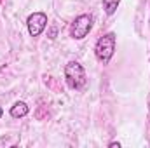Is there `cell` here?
Masks as SVG:
<instances>
[{
  "label": "cell",
  "mask_w": 150,
  "mask_h": 148,
  "mask_svg": "<svg viewBox=\"0 0 150 148\" xmlns=\"http://www.w3.org/2000/svg\"><path fill=\"white\" fill-rule=\"evenodd\" d=\"M65 80L68 84L70 89L75 91H82L87 84V77H86V70L80 63L77 61H70L65 66Z\"/></svg>",
  "instance_id": "1"
},
{
  "label": "cell",
  "mask_w": 150,
  "mask_h": 148,
  "mask_svg": "<svg viewBox=\"0 0 150 148\" xmlns=\"http://www.w3.org/2000/svg\"><path fill=\"white\" fill-rule=\"evenodd\" d=\"M115 42H117V37L113 32L98 38V42L94 45V54H96V59L100 63H103V65L110 63L113 52H115Z\"/></svg>",
  "instance_id": "2"
},
{
  "label": "cell",
  "mask_w": 150,
  "mask_h": 148,
  "mask_svg": "<svg viewBox=\"0 0 150 148\" xmlns=\"http://www.w3.org/2000/svg\"><path fill=\"white\" fill-rule=\"evenodd\" d=\"M93 16L91 14H80L77 16L70 26V37L74 40H82L89 35V32L93 30Z\"/></svg>",
  "instance_id": "3"
},
{
  "label": "cell",
  "mask_w": 150,
  "mask_h": 148,
  "mask_svg": "<svg viewBox=\"0 0 150 148\" xmlns=\"http://www.w3.org/2000/svg\"><path fill=\"white\" fill-rule=\"evenodd\" d=\"M26 25H28V33L32 37H38L47 26V14H44V12L30 14L28 19H26Z\"/></svg>",
  "instance_id": "4"
},
{
  "label": "cell",
  "mask_w": 150,
  "mask_h": 148,
  "mask_svg": "<svg viewBox=\"0 0 150 148\" xmlns=\"http://www.w3.org/2000/svg\"><path fill=\"white\" fill-rule=\"evenodd\" d=\"M28 111H30V106H28L25 101H16V103L11 106V117L21 118V117H26Z\"/></svg>",
  "instance_id": "5"
},
{
  "label": "cell",
  "mask_w": 150,
  "mask_h": 148,
  "mask_svg": "<svg viewBox=\"0 0 150 148\" xmlns=\"http://www.w3.org/2000/svg\"><path fill=\"white\" fill-rule=\"evenodd\" d=\"M119 4H120V0H103V9H105V14H107V16H112V14H115V11H117Z\"/></svg>",
  "instance_id": "6"
},
{
  "label": "cell",
  "mask_w": 150,
  "mask_h": 148,
  "mask_svg": "<svg viewBox=\"0 0 150 148\" xmlns=\"http://www.w3.org/2000/svg\"><path fill=\"white\" fill-rule=\"evenodd\" d=\"M56 33H58V30H56V28L52 26V28L49 30V38H56Z\"/></svg>",
  "instance_id": "7"
},
{
  "label": "cell",
  "mask_w": 150,
  "mask_h": 148,
  "mask_svg": "<svg viewBox=\"0 0 150 148\" xmlns=\"http://www.w3.org/2000/svg\"><path fill=\"white\" fill-rule=\"evenodd\" d=\"M108 147H110V148H115V147H117V148H120V143H119V141H112V143H110Z\"/></svg>",
  "instance_id": "8"
},
{
  "label": "cell",
  "mask_w": 150,
  "mask_h": 148,
  "mask_svg": "<svg viewBox=\"0 0 150 148\" xmlns=\"http://www.w3.org/2000/svg\"><path fill=\"white\" fill-rule=\"evenodd\" d=\"M2 113H4V110H2V106H0V117H2Z\"/></svg>",
  "instance_id": "9"
}]
</instances>
